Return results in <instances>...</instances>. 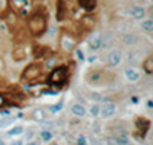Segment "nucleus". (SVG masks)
Here are the masks:
<instances>
[{"mask_svg":"<svg viewBox=\"0 0 153 145\" xmlns=\"http://www.w3.org/2000/svg\"><path fill=\"white\" fill-rule=\"evenodd\" d=\"M68 76H69L68 67H66V66H61V67L52 70V73H51L49 78H48V84H49V86L61 87V86H65V84H66Z\"/></svg>","mask_w":153,"mask_h":145,"instance_id":"obj_1","label":"nucleus"},{"mask_svg":"<svg viewBox=\"0 0 153 145\" xmlns=\"http://www.w3.org/2000/svg\"><path fill=\"white\" fill-rule=\"evenodd\" d=\"M46 17L43 14H40V12H37V14H34L29 20V31L32 32V35H42L45 31H46Z\"/></svg>","mask_w":153,"mask_h":145,"instance_id":"obj_2","label":"nucleus"},{"mask_svg":"<svg viewBox=\"0 0 153 145\" xmlns=\"http://www.w3.org/2000/svg\"><path fill=\"white\" fill-rule=\"evenodd\" d=\"M40 73H42V67H40V66H38V64H31V66H28V67L25 69L22 78H23V80H28V81H32V80H35V78L40 76Z\"/></svg>","mask_w":153,"mask_h":145,"instance_id":"obj_3","label":"nucleus"},{"mask_svg":"<svg viewBox=\"0 0 153 145\" xmlns=\"http://www.w3.org/2000/svg\"><path fill=\"white\" fill-rule=\"evenodd\" d=\"M115 113H117V104L113 102H104L103 105H100V115L104 119H109L112 118Z\"/></svg>","mask_w":153,"mask_h":145,"instance_id":"obj_4","label":"nucleus"},{"mask_svg":"<svg viewBox=\"0 0 153 145\" xmlns=\"http://www.w3.org/2000/svg\"><path fill=\"white\" fill-rule=\"evenodd\" d=\"M86 81L89 84H101L104 81V73L101 72V69L91 70L89 73H86Z\"/></svg>","mask_w":153,"mask_h":145,"instance_id":"obj_5","label":"nucleus"},{"mask_svg":"<svg viewBox=\"0 0 153 145\" xmlns=\"http://www.w3.org/2000/svg\"><path fill=\"white\" fill-rule=\"evenodd\" d=\"M121 61H123V54H121V50H118V49H113L110 54L107 55V64L112 66V67L120 66Z\"/></svg>","mask_w":153,"mask_h":145,"instance_id":"obj_6","label":"nucleus"},{"mask_svg":"<svg viewBox=\"0 0 153 145\" xmlns=\"http://www.w3.org/2000/svg\"><path fill=\"white\" fill-rule=\"evenodd\" d=\"M101 38H103V35H101L100 32H94L91 37H89V40H87L89 49L91 50H98L101 47Z\"/></svg>","mask_w":153,"mask_h":145,"instance_id":"obj_7","label":"nucleus"},{"mask_svg":"<svg viewBox=\"0 0 153 145\" xmlns=\"http://www.w3.org/2000/svg\"><path fill=\"white\" fill-rule=\"evenodd\" d=\"M74 46H75V38L74 37H71L69 34H65L61 37V47L63 49L71 50V49H74Z\"/></svg>","mask_w":153,"mask_h":145,"instance_id":"obj_8","label":"nucleus"},{"mask_svg":"<svg viewBox=\"0 0 153 145\" xmlns=\"http://www.w3.org/2000/svg\"><path fill=\"white\" fill-rule=\"evenodd\" d=\"M124 75H126V78H127L130 83H135V81L139 80V72H138L136 69H133V67H127V69L124 70Z\"/></svg>","mask_w":153,"mask_h":145,"instance_id":"obj_9","label":"nucleus"},{"mask_svg":"<svg viewBox=\"0 0 153 145\" xmlns=\"http://www.w3.org/2000/svg\"><path fill=\"white\" fill-rule=\"evenodd\" d=\"M71 110H72V113L75 115V116H78V118H83L84 115H86V109H84V105L83 104H80V102H75L72 107H71Z\"/></svg>","mask_w":153,"mask_h":145,"instance_id":"obj_10","label":"nucleus"},{"mask_svg":"<svg viewBox=\"0 0 153 145\" xmlns=\"http://www.w3.org/2000/svg\"><path fill=\"white\" fill-rule=\"evenodd\" d=\"M78 3L86 11H94L97 6V0H78Z\"/></svg>","mask_w":153,"mask_h":145,"instance_id":"obj_11","label":"nucleus"},{"mask_svg":"<svg viewBox=\"0 0 153 145\" xmlns=\"http://www.w3.org/2000/svg\"><path fill=\"white\" fill-rule=\"evenodd\" d=\"M130 14H132L135 18H143V17L146 16V9L141 8V6H133V8L130 9Z\"/></svg>","mask_w":153,"mask_h":145,"instance_id":"obj_12","label":"nucleus"},{"mask_svg":"<svg viewBox=\"0 0 153 145\" xmlns=\"http://www.w3.org/2000/svg\"><path fill=\"white\" fill-rule=\"evenodd\" d=\"M123 41H124L126 44H129V46H133V44L138 41V37H136L135 34H126V35L123 37Z\"/></svg>","mask_w":153,"mask_h":145,"instance_id":"obj_13","label":"nucleus"},{"mask_svg":"<svg viewBox=\"0 0 153 145\" xmlns=\"http://www.w3.org/2000/svg\"><path fill=\"white\" fill-rule=\"evenodd\" d=\"M25 58H26V52H25L23 47H19V49L14 50V60H16V61H22V60H25Z\"/></svg>","mask_w":153,"mask_h":145,"instance_id":"obj_14","label":"nucleus"},{"mask_svg":"<svg viewBox=\"0 0 153 145\" xmlns=\"http://www.w3.org/2000/svg\"><path fill=\"white\" fill-rule=\"evenodd\" d=\"M143 69L147 72V73H152L153 72V58H146V61L143 63Z\"/></svg>","mask_w":153,"mask_h":145,"instance_id":"obj_15","label":"nucleus"},{"mask_svg":"<svg viewBox=\"0 0 153 145\" xmlns=\"http://www.w3.org/2000/svg\"><path fill=\"white\" fill-rule=\"evenodd\" d=\"M23 127L22 125H16V127H12L11 130H8V136H19L23 133Z\"/></svg>","mask_w":153,"mask_h":145,"instance_id":"obj_16","label":"nucleus"},{"mask_svg":"<svg viewBox=\"0 0 153 145\" xmlns=\"http://www.w3.org/2000/svg\"><path fill=\"white\" fill-rule=\"evenodd\" d=\"M141 28L146 31V32H152L153 31V20L152 18H147L141 23Z\"/></svg>","mask_w":153,"mask_h":145,"instance_id":"obj_17","label":"nucleus"},{"mask_svg":"<svg viewBox=\"0 0 153 145\" xmlns=\"http://www.w3.org/2000/svg\"><path fill=\"white\" fill-rule=\"evenodd\" d=\"M117 138V141L120 142V145H130V141H129V136H127L126 133H121L118 136H115Z\"/></svg>","mask_w":153,"mask_h":145,"instance_id":"obj_18","label":"nucleus"},{"mask_svg":"<svg viewBox=\"0 0 153 145\" xmlns=\"http://www.w3.org/2000/svg\"><path fill=\"white\" fill-rule=\"evenodd\" d=\"M40 136H42V139H43L45 142H49L51 139L54 138V133H52L51 130H43L42 133H40Z\"/></svg>","mask_w":153,"mask_h":145,"instance_id":"obj_19","label":"nucleus"},{"mask_svg":"<svg viewBox=\"0 0 153 145\" xmlns=\"http://www.w3.org/2000/svg\"><path fill=\"white\" fill-rule=\"evenodd\" d=\"M32 118H34L35 121H43V110L35 109V110L32 112Z\"/></svg>","mask_w":153,"mask_h":145,"instance_id":"obj_20","label":"nucleus"},{"mask_svg":"<svg viewBox=\"0 0 153 145\" xmlns=\"http://www.w3.org/2000/svg\"><path fill=\"white\" fill-rule=\"evenodd\" d=\"M16 119L14 118H8V119H3V121H0V128H5V127H8L9 124H12Z\"/></svg>","mask_w":153,"mask_h":145,"instance_id":"obj_21","label":"nucleus"},{"mask_svg":"<svg viewBox=\"0 0 153 145\" xmlns=\"http://www.w3.org/2000/svg\"><path fill=\"white\" fill-rule=\"evenodd\" d=\"M63 11H65V2H58V20L63 18Z\"/></svg>","mask_w":153,"mask_h":145,"instance_id":"obj_22","label":"nucleus"},{"mask_svg":"<svg viewBox=\"0 0 153 145\" xmlns=\"http://www.w3.org/2000/svg\"><path fill=\"white\" fill-rule=\"evenodd\" d=\"M91 115L92 116H98L100 115V105L98 104H94L92 107H91Z\"/></svg>","mask_w":153,"mask_h":145,"instance_id":"obj_23","label":"nucleus"},{"mask_svg":"<svg viewBox=\"0 0 153 145\" xmlns=\"http://www.w3.org/2000/svg\"><path fill=\"white\" fill-rule=\"evenodd\" d=\"M76 145H87V141H86L84 135H80L78 138H76Z\"/></svg>","mask_w":153,"mask_h":145,"instance_id":"obj_24","label":"nucleus"},{"mask_svg":"<svg viewBox=\"0 0 153 145\" xmlns=\"http://www.w3.org/2000/svg\"><path fill=\"white\" fill-rule=\"evenodd\" d=\"M14 3H16V6L19 9H22V8H25V5H26V0H14Z\"/></svg>","mask_w":153,"mask_h":145,"instance_id":"obj_25","label":"nucleus"},{"mask_svg":"<svg viewBox=\"0 0 153 145\" xmlns=\"http://www.w3.org/2000/svg\"><path fill=\"white\" fill-rule=\"evenodd\" d=\"M106 141H107V145H120V142L117 141V138H115V136H112V138H109Z\"/></svg>","mask_w":153,"mask_h":145,"instance_id":"obj_26","label":"nucleus"},{"mask_svg":"<svg viewBox=\"0 0 153 145\" xmlns=\"http://www.w3.org/2000/svg\"><path fill=\"white\" fill-rule=\"evenodd\" d=\"M61 105H63V102H60V104H57V105H52V107H51V112H58V110L61 109Z\"/></svg>","mask_w":153,"mask_h":145,"instance_id":"obj_27","label":"nucleus"},{"mask_svg":"<svg viewBox=\"0 0 153 145\" xmlns=\"http://www.w3.org/2000/svg\"><path fill=\"white\" fill-rule=\"evenodd\" d=\"M76 58H78L80 61L84 60V55H83V52H81V50H76Z\"/></svg>","mask_w":153,"mask_h":145,"instance_id":"obj_28","label":"nucleus"},{"mask_svg":"<svg viewBox=\"0 0 153 145\" xmlns=\"http://www.w3.org/2000/svg\"><path fill=\"white\" fill-rule=\"evenodd\" d=\"M55 63H57V60L54 58V60H51V61H48V64H46V66H48V67H52V66H54Z\"/></svg>","mask_w":153,"mask_h":145,"instance_id":"obj_29","label":"nucleus"},{"mask_svg":"<svg viewBox=\"0 0 153 145\" xmlns=\"http://www.w3.org/2000/svg\"><path fill=\"white\" fill-rule=\"evenodd\" d=\"M9 145H23V141H14V142H11Z\"/></svg>","mask_w":153,"mask_h":145,"instance_id":"obj_30","label":"nucleus"},{"mask_svg":"<svg viewBox=\"0 0 153 145\" xmlns=\"http://www.w3.org/2000/svg\"><path fill=\"white\" fill-rule=\"evenodd\" d=\"M147 109H153V102L152 101H147Z\"/></svg>","mask_w":153,"mask_h":145,"instance_id":"obj_31","label":"nucleus"},{"mask_svg":"<svg viewBox=\"0 0 153 145\" xmlns=\"http://www.w3.org/2000/svg\"><path fill=\"white\" fill-rule=\"evenodd\" d=\"M95 60H97V57H95V55H94V57H91V58H89V61H91V63H94Z\"/></svg>","mask_w":153,"mask_h":145,"instance_id":"obj_32","label":"nucleus"},{"mask_svg":"<svg viewBox=\"0 0 153 145\" xmlns=\"http://www.w3.org/2000/svg\"><path fill=\"white\" fill-rule=\"evenodd\" d=\"M100 145H107V141H100Z\"/></svg>","mask_w":153,"mask_h":145,"instance_id":"obj_33","label":"nucleus"},{"mask_svg":"<svg viewBox=\"0 0 153 145\" xmlns=\"http://www.w3.org/2000/svg\"><path fill=\"white\" fill-rule=\"evenodd\" d=\"M26 145H37V142H35V141H32V142H29V144H26Z\"/></svg>","mask_w":153,"mask_h":145,"instance_id":"obj_34","label":"nucleus"},{"mask_svg":"<svg viewBox=\"0 0 153 145\" xmlns=\"http://www.w3.org/2000/svg\"><path fill=\"white\" fill-rule=\"evenodd\" d=\"M2 69H3V61L0 60V70H2Z\"/></svg>","mask_w":153,"mask_h":145,"instance_id":"obj_35","label":"nucleus"},{"mask_svg":"<svg viewBox=\"0 0 153 145\" xmlns=\"http://www.w3.org/2000/svg\"><path fill=\"white\" fill-rule=\"evenodd\" d=\"M3 102H5V99H3V98H2V96H0V105H2V104H3Z\"/></svg>","mask_w":153,"mask_h":145,"instance_id":"obj_36","label":"nucleus"},{"mask_svg":"<svg viewBox=\"0 0 153 145\" xmlns=\"http://www.w3.org/2000/svg\"><path fill=\"white\" fill-rule=\"evenodd\" d=\"M0 145H6V144H5V141H3V139H0Z\"/></svg>","mask_w":153,"mask_h":145,"instance_id":"obj_37","label":"nucleus"},{"mask_svg":"<svg viewBox=\"0 0 153 145\" xmlns=\"http://www.w3.org/2000/svg\"><path fill=\"white\" fill-rule=\"evenodd\" d=\"M150 2H152V0H150Z\"/></svg>","mask_w":153,"mask_h":145,"instance_id":"obj_38","label":"nucleus"}]
</instances>
